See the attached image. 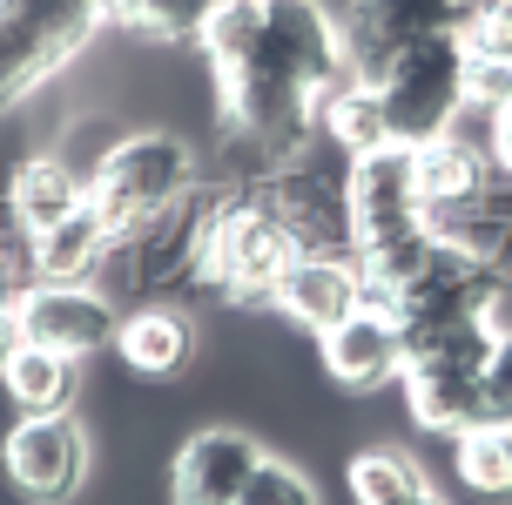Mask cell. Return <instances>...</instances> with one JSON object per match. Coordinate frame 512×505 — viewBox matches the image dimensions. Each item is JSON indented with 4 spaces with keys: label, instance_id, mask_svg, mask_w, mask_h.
Returning <instances> with one entry per match:
<instances>
[{
    "label": "cell",
    "instance_id": "obj_1",
    "mask_svg": "<svg viewBox=\"0 0 512 505\" xmlns=\"http://www.w3.org/2000/svg\"><path fill=\"white\" fill-rule=\"evenodd\" d=\"M203 54L223 88V128L283 162L317 142V101L351 81L344 27L324 0H216Z\"/></svg>",
    "mask_w": 512,
    "mask_h": 505
},
{
    "label": "cell",
    "instance_id": "obj_2",
    "mask_svg": "<svg viewBox=\"0 0 512 505\" xmlns=\"http://www.w3.org/2000/svg\"><path fill=\"white\" fill-rule=\"evenodd\" d=\"M297 236L263 209L256 196H223L209 209V229L196 243V283L230 303H270L283 270L297 263Z\"/></svg>",
    "mask_w": 512,
    "mask_h": 505
},
{
    "label": "cell",
    "instance_id": "obj_3",
    "mask_svg": "<svg viewBox=\"0 0 512 505\" xmlns=\"http://www.w3.org/2000/svg\"><path fill=\"white\" fill-rule=\"evenodd\" d=\"M384 101V128L398 149H425L438 135H452L465 115V48L459 34H425L384 61L371 75Z\"/></svg>",
    "mask_w": 512,
    "mask_h": 505
},
{
    "label": "cell",
    "instance_id": "obj_4",
    "mask_svg": "<svg viewBox=\"0 0 512 505\" xmlns=\"http://www.w3.org/2000/svg\"><path fill=\"white\" fill-rule=\"evenodd\" d=\"M256 202L297 236V250H310V256L351 250V155L331 149L324 135L304 142L297 155H283L277 169L263 176Z\"/></svg>",
    "mask_w": 512,
    "mask_h": 505
},
{
    "label": "cell",
    "instance_id": "obj_5",
    "mask_svg": "<svg viewBox=\"0 0 512 505\" xmlns=\"http://www.w3.org/2000/svg\"><path fill=\"white\" fill-rule=\"evenodd\" d=\"M189 189H196V155H189V142L169 135V128H135V135H122V142L102 155V169L88 176V202L115 223V236L155 223V216L176 209Z\"/></svg>",
    "mask_w": 512,
    "mask_h": 505
},
{
    "label": "cell",
    "instance_id": "obj_6",
    "mask_svg": "<svg viewBox=\"0 0 512 505\" xmlns=\"http://www.w3.org/2000/svg\"><path fill=\"white\" fill-rule=\"evenodd\" d=\"M102 21H115V0H0V108L61 75Z\"/></svg>",
    "mask_w": 512,
    "mask_h": 505
},
{
    "label": "cell",
    "instance_id": "obj_7",
    "mask_svg": "<svg viewBox=\"0 0 512 505\" xmlns=\"http://www.w3.org/2000/svg\"><path fill=\"white\" fill-rule=\"evenodd\" d=\"M506 297H512V270L499 256H479L465 243H452V236H438L432 263L384 297V317L398 324V337H425V330H445V324L499 317Z\"/></svg>",
    "mask_w": 512,
    "mask_h": 505
},
{
    "label": "cell",
    "instance_id": "obj_8",
    "mask_svg": "<svg viewBox=\"0 0 512 505\" xmlns=\"http://www.w3.org/2000/svg\"><path fill=\"white\" fill-rule=\"evenodd\" d=\"M0 465L34 505H68L88 485V431L68 411H21V425L0 445Z\"/></svg>",
    "mask_w": 512,
    "mask_h": 505
},
{
    "label": "cell",
    "instance_id": "obj_9",
    "mask_svg": "<svg viewBox=\"0 0 512 505\" xmlns=\"http://www.w3.org/2000/svg\"><path fill=\"white\" fill-rule=\"evenodd\" d=\"M115 330H122L115 303L88 283H27L14 297V337L54 357H95L102 344H115Z\"/></svg>",
    "mask_w": 512,
    "mask_h": 505
},
{
    "label": "cell",
    "instance_id": "obj_10",
    "mask_svg": "<svg viewBox=\"0 0 512 505\" xmlns=\"http://www.w3.org/2000/svg\"><path fill=\"white\" fill-rule=\"evenodd\" d=\"M472 0H351L344 14V54H351V75L371 81L398 48L425 41V34H459Z\"/></svg>",
    "mask_w": 512,
    "mask_h": 505
},
{
    "label": "cell",
    "instance_id": "obj_11",
    "mask_svg": "<svg viewBox=\"0 0 512 505\" xmlns=\"http://www.w3.org/2000/svg\"><path fill=\"white\" fill-rule=\"evenodd\" d=\"M263 465V445L236 425H209L176 452L169 472V505H236V492L250 485V472Z\"/></svg>",
    "mask_w": 512,
    "mask_h": 505
},
{
    "label": "cell",
    "instance_id": "obj_12",
    "mask_svg": "<svg viewBox=\"0 0 512 505\" xmlns=\"http://www.w3.org/2000/svg\"><path fill=\"white\" fill-rule=\"evenodd\" d=\"M411 162H418V196H425V209H432L438 236H452L459 223H472V216L486 209L492 162L472 149V142L438 135V142H425V149H411Z\"/></svg>",
    "mask_w": 512,
    "mask_h": 505
},
{
    "label": "cell",
    "instance_id": "obj_13",
    "mask_svg": "<svg viewBox=\"0 0 512 505\" xmlns=\"http://www.w3.org/2000/svg\"><path fill=\"white\" fill-rule=\"evenodd\" d=\"M290 317V324H304L310 337H324V330H337L351 310L364 303V270L351 263V256H297L290 270H283L277 297H270Z\"/></svg>",
    "mask_w": 512,
    "mask_h": 505
},
{
    "label": "cell",
    "instance_id": "obj_14",
    "mask_svg": "<svg viewBox=\"0 0 512 505\" xmlns=\"http://www.w3.org/2000/svg\"><path fill=\"white\" fill-rule=\"evenodd\" d=\"M317 344H324V371H331L337 384H351V391H378V384L405 378V337H398V324H391L384 310H371V303H358V310L337 330H324Z\"/></svg>",
    "mask_w": 512,
    "mask_h": 505
},
{
    "label": "cell",
    "instance_id": "obj_15",
    "mask_svg": "<svg viewBox=\"0 0 512 505\" xmlns=\"http://www.w3.org/2000/svg\"><path fill=\"white\" fill-rule=\"evenodd\" d=\"M405 398L411 418L445 438L486 425V384H479V371H459V364H405Z\"/></svg>",
    "mask_w": 512,
    "mask_h": 505
},
{
    "label": "cell",
    "instance_id": "obj_16",
    "mask_svg": "<svg viewBox=\"0 0 512 505\" xmlns=\"http://www.w3.org/2000/svg\"><path fill=\"white\" fill-rule=\"evenodd\" d=\"M115 351L135 378H182L189 364H196V324L182 317V310H128L122 330H115Z\"/></svg>",
    "mask_w": 512,
    "mask_h": 505
},
{
    "label": "cell",
    "instance_id": "obj_17",
    "mask_svg": "<svg viewBox=\"0 0 512 505\" xmlns=\"http://www.w3.org/2000/svg\"><path fill=\"white\" fill-rule=\"evenodd\" d=\"M7 202L21 209V223L41 236V229L68 223L81 202H88V176H81L68 155H27L21 169L7 176Z\"/></svg>",
    "mask_w": 512,
    "mask_h": 505
},
{
    "label": "cell",
    "instance_id": "obj_18",
    "mask_svg": "<svg viewBox=\"0 0 512 505\" xmlns=\"http://www.w3.org/2000/svg\"><path fill=\"white\" fill-rule=\"evenodd\" d=\"M115 223H108L95 202H81L68 223H54L34 236V270H41V283H81L102 256H115Z\"/></svg>",
    "mask_w": 512,
    "mask_h": 505
},
{
    "label": "cell",
    "instance_id": "obj_19",
    "mask_svg": "<svg viewBox=\"0 0 512 505\" xmlns=\"http://www.w3.org/2000/svg\"><path fill=\"white\" fill-rule=\"evenodd\" d=\"M317 135L331 142V149H344L351 162L358 155H371V149H391V128H384V101H378V88L371 81H337L331 95L317 101Z\"/></svg>",
    "mask_w": 512,
    "mask_h": 505
},
{
    "label": "cell",
    "instance_id": "obj_20",
    "mask_svg": "<svg viewBox=\"0 0 512 505\" xmlns=\"http://www.w3.org/2000/svg\"><path fill=\"white\" fill-rule=\"evenodd\" d=\"M0 384L21 411H68L75 398V357H54L41 344H14L0 357Z\"/></svg>",
    "mask_w": 512,
    "mask_h": 505
},
{
    "label": "cell",
    "instance_id": "obj_21",
    "mask_svg": "<svg viewBox=\"0 0 512 505\" xmlns=\"http://www.w3.org/2000/svg\"><path fill=\"white\" fill-rule=\"evenodd\" d=\"M351 492H358V505H445L425 485V472L398 452H358L351 458Z\"/></svg>",
    "mask_w": 512,
    "mask_h": 505
},
{
    "label": "cell",
    "instance_id": "obj_22",
    "mask_svg": "<svg viewBox=\"0 0 512 505\" xmlns=\"http://www.w3.org/2000/svg\"><path fill=\"white\" fill-rule=\"evenodd\" d=\"M459 479L486 499H512V425L459 431Z\"/></svg>",
    "mask_w": 512,
    "mask_h": 505
},
{
    "label": "cell",
    "instance_id": "obj_23",
    "mask_svg": "<svg viewBox=\"0 0 512 505\" xmlns=\"http://www.w3.org/2000/svg\"><path fill=\"white\" fill-rule=\"evenodd\" d=\"M216 0H115V21L149 41H203Z\"/></svg>",
    "mask_w": 512,
    "mask_h": 505
},
{
    "label": "cell",
    "instance_id": "obj_24",
    "mask_svg": "<svg viewBox=\"0 0 512 505\" xmlns=\"http://www.w3.org/2000/svg\"><path fill=\"white\" fill-rule=\"evenodd\" d=\"M465 61H499L512 68V0H472V14L459 27Z\"/></svg>",
    "mask_w": 512,
    "mask_h": 505
},
{
    "label": "cell",
    "instance_id": "obj_25",
    "mask_svg": "<svg viewBox=\"0 0 512 505\" xmlns=\"http://www.w3.org/2000/svg\"><path fill=\"white\" fill-rule=\"evenodd\" d=\"M27 283H41V270H34V229L21 223V209L0 189V290L21 297Z\"/></svg>",
    "mask_w": 512,
    "mask_h": 505
},
{
    "label": "cell",
    "instance_id": "obj_26",
    "mask_svg": "<svg viewBox=\"0 0 512 505\" xmlns=\"http://www.w3.org/2000/svg\"><path fill=\"white\" fill-rule=\"evenodd\" d=\"M236 505H317V485H310L297 465H283V458L263 452V465H256L250 485L236 492Z\"/></svg>",
    "mask_w": 512,
    "mask_h": 505
},
{
    "label": "cell",
    "instance_id": "obj_27",
    "mask_svg": "<svg viewBox=\"0 0 512 505\" xmlns=\"http://www.w3.org/2000/svg\"><path fill=\"white\" fill-rule=\"evenodd\" d=\"M465 108L472 115H506L512 108V68H499V61H465Z\"/></svg>",
    "mask_w": 512,
    "mask_h": 505
},
{
    "label": "cell",
    "instance_id": "obj_28",
    "mask_svg": "<svg viewBox=\"0 0 512 505\" xmlns=\"http://www.w3.org/2000/svg\"><path fill=\"white\" fill-rule=\"evenodd\" d=\"M479 384H486V425H512V330L492 344Z\"/></svg>",
    "mask_w": 512,
    "mask_h": 505
},
{
    "label": "cell",
    "instance_id": "obj_29",
    "mask_svg": "<svg viewBox=\"0 0 512 505\" xmlns=\"http://www.w3.org/2000/svg\"><path fill=\"white\" fill-rule=\"evenodd\" d=\"M492 162L512 176V108H506V115H492Z\"/></svg>",
    "mask_w": 512,
    "mask_h": 505
},
{
    "label": "cell",
    "instance_id": "obj_30",
    "mask_svg": "<svg viewBox=\"0 0 512 505\" xmlns=\"http://www.w3.org/2000/svg\"><path fill=\"white\" fill-rule=\"evenodd\" d=\"M14 344H21V337H14V297H0V357L14 351Z\"/></svg>",
    "mask_w": 512,
    "mask_h": 505
},
{
    "label": "cell",
    "instance_id": "obj_31",
    "mask_svg": "<svg viewBox=\"0 0 512 505\" xmlns=\"http://www.w3.org/2000/svg\"><path fill=\"white\" fill-rule=\"evenodd\" d=\"M0 297H7V290H0Z\"/></svg>",
    "mask_w": 512,
    "mask_h": 505
}]
</instances>
